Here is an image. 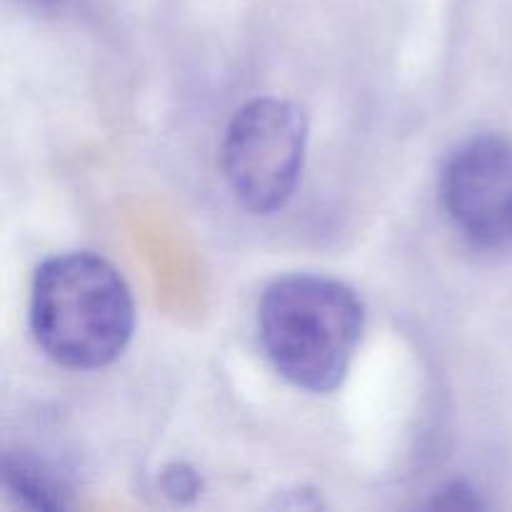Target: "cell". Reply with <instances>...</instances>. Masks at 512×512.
<instances>
[{
  "label": "cell",
  "instance_id": "6da1fadb",
  "mask_svg": "<svg viewBox=\"0 0 512 512\" xmlns=\"http://www.w3.org/2000/svg\"><path fill=\"white\" fill-rule=\"evenodd\" d=\"M30 330L38 348L63 368H108L133 338V293L120 270L100 255H53L35 270Z\"/></svg>",
  "mask_w": 512,
  "mask_h": 512
},
{
  "label": "cell",
  "instance_id": "7a4b0ae2",
  "mask_svg": "<svg viewBox=\"0 0 512 512\" xmlns=\"http://www.w3.org/2000/svg\"><path fill=\"white\" fill-rule=\"evenodd\" d=\"M260 340L273 368L308 393L340 388L363 340L365 305L328 275L293 273L265 288Z\"/></svg>",
  "mask_w": 512,
  "mask_h": 512
},
{
  "label": "cell",
  "instance_id": "3957f363",
  "mask_svg": "<svg viewBox=\"0 0 512 512\" xmlns=\"http://www.w3.org/2000/svg\"><path fill=\"white\" fill-rule=\"evenodd\" d=\"M308 148L303 108L283 98H253L233 115L220 145V168L240 208L270 215L295 195Z\"/></svg>",
  "mask_w": 512,
  "mask_h": 512
},
{
  "label": "cell",
  "instance_id": "277c9868",
  "mask_svg": "<svg viewBox=\"0 0 512 512\" xmlns=\"http://www.w3.org/2000/svg\"><path fill=\"white\" fill-rule=\"evenodd\" d=\"M440 203L453 228L480 250H512V138L475 135L440 170Z\"/></svg>",
  "mask_w": 512,
  "mask_h": 512
},
{
  "label": "cell",
  "instance_id": "5b68a950",
  "mask_svg": "<svg viewBox=\"0 0 512 512\" xmlns=\"http://www.w3.org/2000/svg\"><path fill=\"white\" fill-rule=\"evenodd\" d=\"M3 485L15 503L30 510H63L73 495L63 470L30 453L5 455Z\"/></svg>",
  "mask_w": 512,
  "mask_h": 512
},
{
  "label": "cell",
  "instance_id": "8992f818",
  "mask_svg": "<svg viewBox=\"0 0 512 512\" xmlns=\"http://www.w3.org/2000/svg\"><path fill=\"white\" fill-rule=\"evenodd\" d=\"M163 490L168 498L185 503V500L198 498L200 478L195 475L193 468H188V465H168V468L163 470Z\"/></svg>",
  "mask_w": 512,
  "mask_h": 512
}]
</instances>
